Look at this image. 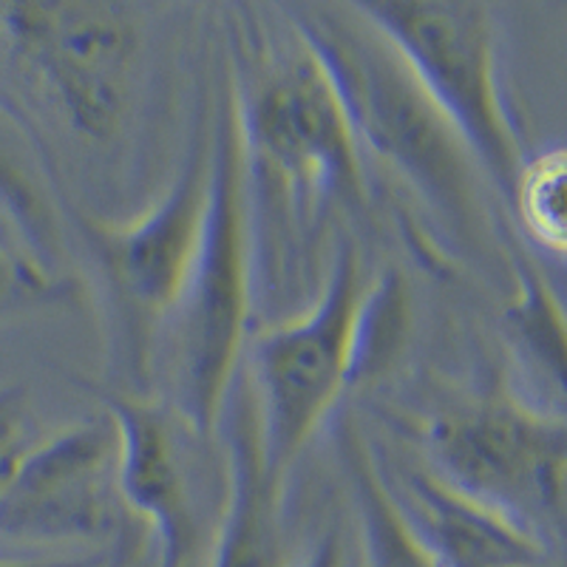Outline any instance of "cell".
I'll use <instances>...</instances> for the list:
<instances>
[{
	"label": "cell",
	"mask_w": 567,
	"mask_h": 567,
	"mask_svg": "<svg viewBox=\"0 0 567 567\" xmlns=\"http://www.w3.org/2000/svg\"><path fill=\"white\" fill-rule=\"evenodd\" d=\"M109 550H74V554H0V567H109Z\"/></svg>",
	"instance_id": "d6986e66"
},
{
	"label": "cell",
	"mask_w": 567,
	"mask_h": 567,
	"mask_svg": "<svg viewBox=\"0 0 567 567\" xmlns=\"http://www.w3.org/2000/svg\"><path fill=\"white\" fill-rule=\"evenodd\" d=\"M199 111L190 148L159 199L125 221L83 216L78 230L97 258L116 312L128 329L131 354L148 361V347L168 316L202 245L210 196V123Z\"/></svg>",
	"instance_id": "9c48e42d"
},
{
	"label": "cell",
	"mask_w": 567,
	"mask_h": 567,
	"mask_svg": "<svg viewBox=\"0 0 567 567\" xmlns=\"http://www.w3.org/2000/svg\"><path fill=\"white\" fill-rule=\"evenodd\" d=\"M116 432L109 414L45 434L0 496V550L69 554L109 548L120 534Z\"/></svg>",
	"instance_id": "30bf717a"
},
{
	"label": "cell",
	"mask_w": 567,
	"mask_h": 567,
	"mask_svg": "<svg viewBox=\"0 0 567 567\" xmlns=\"http://www.w3.org/2000/svg\"><path fill=\"white\" fill-rule=\"evenodd\" d=\"M445 485L556 548L565 519V417L516 394L457 403L425 429Z\"/></svg>",
	"instance_id": "52a82bcc"
},
{
	"label": "cell",
	"mask_w": 567,
	"mask_h": 567,
	"mask_svg": "<svg viewBox=\"0 0 567 567\" xmlns=\"http://www.w3.org/2000/svg\"><path fill=\"white\" fill-rule=\"evenodd\" d=\"M116 432V491L151 530L156 567H207L225 505L227 468L205 463L216 437L196 434L156 394L100 392Z\"/></svg>",
	"instance_id": "ba28073f"
},
{
	"label": "cell",
	"mask_w": 567,
	"mask_h": 567,
	"mask_svg": "<svg viewBox=\"0 0 567 567\" xmlns=\"http://www.w3.org/2000/svg\"><path fill=\"white\" fill-rule=\"evenodd\" d=\"M80 298V284L65 272L45 270L29 252L0 239V318L58 307Z\"/></svg>",
	"instance_id": "e0dca14e"
},
{
	"label": "cell",
	"mask_w": 567,
	"mask_h": 567,
	"mask_svg": "<svg viewBox=\"0 0 567 567\" xmlns=\"http://www.w3.org/2000/svg\"><path fill=\"white\" fill-rule=\"evenodd\" d=\"M381 29L496 194L508 199L525 151L503 83L499 20L485 3H358Z\"/></svg>",
	"instance_id": "8992f818"
},
{
	"label": "cell",
	"mask_w": 567,
	"mask_h": 567,
	"mask_svg": "<svg viewBox=\"0 0 567 567\" xmlns=\"http://www.w3.org/2000/svg\"><path fill=\"white\" fill-rule=\"evenodd\" d=\"M369 284L361 247L343 239L329 258L318 296L296 318L261 329L245 378L270 468L290 480L307 445L358 383V343Z\"/></svg>",
	"instance_id": "5b68a950"
},
{
	"label": "cell",
	"mask_w": 567,
	"mask_h": 567,
	"mask_svg": "<svg viewBox=\"0 0 567 567\" xmlns=\"http://www.w3.org/2000/svg\"><path fill=\"white\" fill-rule=\"evenodd\" d=\"M298 567H347V548L343 536L336 528L318 536L312 548L298 559Z\"/></svg>",
	"instance_id": "ffe728a7"
},
{
	"label": "cell",
	"mask_w": 567,
	"mask_h": 567,
	"mask_svg": "<svg viewBox=\"0 0 567 567\" xmlns=\"http://www.w3.org/2000/svg\"><path fill=\"white\" fill-rule=\"evenodd\" d=\"M381 477L400 516L443 567H539L554 561L550 545L445 485L425 465L381 468Z\"/></svg>",
	"instance_id": "7c38bea8"
},
{
	"label": "cell",
	"mask_w": 567,
	"mask_h": 567,
	"mask_svg": "<svg viewBox=\"0 0 567 567\" xmlns=\"http://www.w3.org/2000/svg\"><path fill=\"white\" fill-rule=\"evenodd\" d=\"M256 290V241L245 148L227 80L210 114V196L202 245L145 367L159 369L165 400L202 437H219L230 389L245 367Z\"/></svg>",
	"instance_id": "7a4b0ae2"
},
{
	"label": "cell",
	"mask_w": 567,
	"mask_h": 567,
	"mask_svg": "<svg viewBox=\"0 0 567 567\" xmlns=\"http://www.w3.org/2000/svg\"><path fill=\"white\" fill-rule=\"evenodd\" d=\"M43 437L29 389L20 383L0 386V496L7 494L18 471Z\"/></svg>",
	"instance_id": "ac0fdd59"
},
{
	"label": "cell",
	"mask_w": 567,
	"mask_h": 567,
	"mask_svg": "<svg viewBox=\"0 0 567 567\" xmlns=\"http://www.w3.org/2000/svg\"><path fill=\"white\" fill-rule=\"evenodd\" d=\"M227 488L207 567H298L287 525V483L265 457L245 367L219 423Z\"/></svg>",
	"instance_id": "8fae6325"
},
{
	"label": "cell",
	"mask_w": 567,
	"mask_h": 567,
	"mask_svg": "<svg viewBox=\"0 0 567 567\" xmlns=\"http://www.w3.org/2000/svg\"><path fill=\"white\" fill-rule=\"evenodd\" d=\"M0 239H3V241H12V245H18V241L12 239V233H9V227L3 225V221H0Z\"/></svg>",
	"instance_id": "44dd1931"
},
{
	"label": "cell",
	"mask_w": 567,
	"mask_h": 567,
	"mask_svg": "<svg viewBox=\"0 0 567 567\" xmlns=\"http://www.w3.org/2000/svg\"><path fill=\"white\" fill-rule=\"evenodd\" d=\"M272 45L252 60L245 83L230 78L250 216L276 207L296 241H303L336 210L363 205L367 168L327 71L287 18L284 38Z\"/></svg>",
	"instance_id": "3957f363"
},
{
	"label": "cell",
	"mask_w": 567,
	"mask_h": 567,
	"mask_svg": "<svg viewBox=\"0 0 567 567\" xmlns=\"http://www.w3.org/2000/svg\"><path fill=\"white\" fill-rule=\"evenodd\" d=\"M278 12L327 71L363 159L406 179L460 239H483L488 182L392 40L358 3H284Z\"/></svg>",
	"instance_id": "6da1fadb"
},
{
	"label": "cell",
	"mask_w": 567,
	"mask_h": 567,
	"mask_svg": "<svg viewBox=\"0 0 567 567\" xmlns=\"http://www.w3.org/2000/svg\"><path fill=\"white\" fill-rule=\"evenodd\" d=\"M516 281L519 292L505 312L508 336L519 349V361L528 367V372L542 378L554 389L556 400H561V361H565L561 307L548 281H542L523 261H516Z\"/></svg>",
	"instance_id": "9a60e30c"
},
{
	"label": "cell",
	"mask_w": 567,
	"mask_h": 567,
	"mask_svg": "<svg viewBox=\"0 0 567 567\" xmlns=\"http://www.w3.org/2000/svg\"><path fill=\"white\" fill-rule=\"evenodd\" d=\"M338 454L352 485V503L361 525L363 567H443L400 516L381 477V465L361 434L343 429Z\"/></svg>",
	"instance_id": "5bb4252c"
},
{
	"label": "cell",
	"mask_w": 567,
	"mask_h": 567,
	"mask_svg": "<svg viewBox=\"0 0 567 567\" xmlns=\"http://www.w3.org/2000/svg\"><path fill=\"white\" fill-rule=\"evenodd\" d=\"M525 239L561 261L565 256V148L528 154L508 190Z\"/></svg>",
	"instance_id": "2e32d148"
},
{
	"label": "cell",
	"mask_w": 567,
	"mask_h": 567,
	"mask_svg": "<svg viewBox=\"0 0 567 567\" xmlns=\"http://www.w3.org/2000/svg\"><path fill=\"white\" fill-rule=\"evenodd\" d=\"M148 7L0 3V58L20 89L80 145L128 128L148 69Z\"/></svg>",
	"instance_id": "277c9868"
},
{
	"label": "cell",
	"mask_w": 567,
	"mask_h": 567,
	"mask_svg": "<svg viewBox=\"0 0 567 567\" xmlns=\"http://www.w3.org/2000/svg\"><path fill=\"white\" fill-rule=\"evenodd\" d=\"M539 567H556V565H554V561H548V565H539Z\"/></svg>",
	"instance_id": "7402d4cb"
},
{
	"label": "cell",
	"mask_w": 567,
	"mask_h": 567,
	"mask_svg": "<svg viewBox=\"0 0 567 567\" xmlns=\"http://www.w3.org/2000/svg\"><path fill=\"white\" fill-rule=\"evenodd\" d=\"M0 221L23 252L45 270L65 272V216L60 207L58 179L14 100L0 91Z\"/></svg>",
	"instance_id": "4fadbf2b"
},
{
	"label": "cell",
	"mask_w": 567,
	"mask_h": 567,
	"mask_svg": "<svg viewBox=\"0 0 567 567\" xmlns=\"http://www.w3.org/2000/svg\"><path fill=\"white\" fill-rule=\"evenodd\" d=\"M0 554H7V550H0Z\"/></svg>",
	"instance_id": "603a6c76"
}]
</instances>
